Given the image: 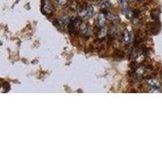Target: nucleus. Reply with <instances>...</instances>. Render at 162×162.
Listing matches in <instances>:
<instances>
[{
    "mask_svg": "<svg viewBox=\"0 0 162 162\" xmlns=\"http://www.w3.org/2000/svg\"><path fill=\"white\" fill-rule=\"evenodd\" d=\"M146 83H147L150 92H160V90H161V84L156 79H154V78H148V79L146 80Z\"/></svg>",
    "mask_w": 162,
    "mask_h": 162,
    "instance_id": "1",
    "label": "nucleus"
},
{
    "mask_svg": "<svg viewBox=\"0 0 162 162\" xmlns=\"http://www.w3.org/2000/svg\"><path fill=\"white\" fill-rule=\"evenodd\" d=\"M56 2L59 6H65L67 3V0H56Z\"/></svg>",
    "mask_w": 162,
    "mask_h": 162,
    "instance_id": "14",
    "label": "nucleus"
},
{
    "mask_svg": "<svg viewBox=\"0 0 162 162\" xmlns=\"http://www.w3.org/2000/svg\"><path fill=\"white\" fill-rule=\"evenodd\" d=\"M107 33H108V30H107L106 29L101 28V29L98 30L97 33H96V37H97L98 38H104V37L107 35Z\"/></svg>",
    "mask_w": 162,
    "mask_h": 162,
    "instance_id": "7",
    "label": "nucleus"
},
{
    "mask_svg": "<svg viewBox=\"0 0 162 162\" xmlns=\"http://www.w3.org/2000/svg\"><path fill=\"white\" fill-rule=\"evenodd\" d=\"M41 10H42V12H43L45 15H50L54 12V6L51 3L50 1H49V0H44V1L42 2V4H41Z\"/></svg>",
    "mask_w": 162,
    "mask_h": 162,
    "instance_id": "2",
    "label": "nucleus"
},
{
    "mask_svg": "<svg viewBox=\"0 0 162 162\" xmlns=\"http://www.w3.org/2000/svg\"><path fill=\"white\" fill-rule=\"evenodd\" d=\"M3 88L5 89V92H8L9 91V89H10V85H9L8 83H5V84L3 85Z\"/></svg>",
    "mask_w": 162,
    "mask_h": 162,
    "instance_id": "15",
    "label": "nucleus"
},
{
    "mask_svg": "<svg viewBox=\"0 0 162 162\" xmlns=\"http://www.w3.org/2000/svg\"><path fill=\"white\" fill-rule=\"evenodd\" d=\"M130 40H131V35H130V33L127 30L124 31L123 33V35H122V40L124 42L125 45H127L129 42H130Z\"/></svg>",
    "mask_w": 162,
    "mask_h": 162,
    "instance_id": "6",
    "label": "nucleus"
},
{
    "mask_svg": "<svg viewBox=\"0 0 162 162\" xmlns=\"http://www.w3.org/2000/svg\"><path fill=\"white\" fill-rule=\"evenodd\" d=\"M86 12H87V16L88 18H90L92 17L93 14H94V8L92 5H88L86 7Z\"/></svg>",
    "mask_w": 162,
    "mask_h": 162,
    "instance_id": "11",
    "label": "nucleus"
},
{
    "mask_svg": "<svg viewBox=\"0 0 162 162\" xmlns=\"http://www.w3.org/2000/svg\"><path fill=\"white\" fill-rule=\"evenodd\" d=\"M117 35H118V28L116 25H114L113 26L110 30V37L113 39V38L116 37Z\"/></svg>",
    "mask_w": 162,
    "mask_h": 162,
    "instance_id": "10",
    "label": "nucleus"
},
{
    "mask_svg": "<svg viewBox=\"0 0 162 162\" xmlns=\"http://www.w3.org/2000/svg\"><path fill=\"white\" fill-rule=\"evenodd\" d=\"M120 3H121L122 12H123V13H127V11H128V10H129V7H128V2H127V0H120Z\"/></svg>",
    "mask_w": 162,
    "mask_h": 162,
    "instance_id": "9",
    "label": "nucleus"
},
{
    "mask_svg": "<svg viewBox=\"0 0 162 162\" xmlns=\"http://www.w3.org/2000/svg\"><path fill=\"white\" fill-rule=\"evenodd\" d=\"M110 6H111L110 2H109V1H104V2L101 3V9H106L108 7H110Z\"/></svg>",
    "mask_w": 162,
    "mask_h": 162,
    "instance_id": "12",
    "label": "nucleus"
},
{
    "mask_svg": "<svg viewBox=\"0 0 162 162\" xmlns=\"http://www.w3.org/2000/svg\"><path fill=\"white\" fill-rule=\"evenodd\" d=\"M80 33L84 37H88L90 34V28L88 25H82L80 26Z\"/></svg>",
    "mask_w": 162,
    "mask_h": 162,
    "instance_id": "4",
    "label": "nucleus"
},
{
    "mask_svg": "<svg viewBox=\"0 0 162 162\" xmlns=\"http://www.w3.org/2000/svg\"><path fill=\"white\" fill-rule=\"evenodd\" d=\"M108 18L110 19V20H111L112 22H113V24H114V25H117V24H118V22L120 21V19H119V17H118V15H115V14H113V13H109L108 14Z\"/></svg>",
    "mask_w": 162,
    "mask_h": 162,
    "instance_id": "5",
    "label": "nucleus"
},
{
    "mask_svg": "<svg viewBox=\"0 0 162 162\" xmlns=\"http://www.w3.org/2000/svg\"><path fill=\"white\" fill-rule=\"evenodd\" d=\"M106 14L103 13H100L99 15L97 16L96 19V25L100 28H102L103 26L106 25Z\"/></svg>",
    "mask_w": 162,
    "mask_h": 162,
    "instance_id": "3",
    "label": "nucleus"
},
{
    "mask_svg": "<svg viewBox=\"0 0 162 162\" xmlns=\"http://www.w3.org/2000/svg\"><path fill=\"white\" fill-rule=\"evenodd\" d=\"M130 54H131V57L132 58H136V57H137L136 49H135V48H131V52H130Z\"/></svg>",
    "mask_w": 162,
    "mask_h": 162,
    "instance_id": "13",
    "label": "nucleus"
},
{
    "mask_svg": "<svg viewBox=\"0 0 162 162\" xmlns=\"http://www.w3.org/2000/svg\"><path fill=\"white\" fill-rule=\"evenodd\" d=\"M58 25H60L62 26H64V25H67L69 23H70V19L67 17V16H62V18L59 19V20H58Z\"/></svg>",
    "mask_w": 162,
    "mask_h": 162,
    "instance_id": "8",
    "label": "nucleus"
}]
</instances>
